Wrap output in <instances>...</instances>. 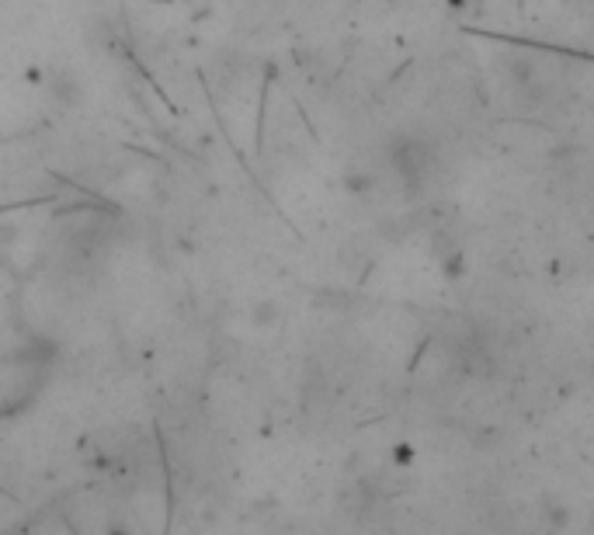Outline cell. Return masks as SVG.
Here are the masks:
<instances>
[{"mask_svg": "<svg viewBox=\"0 0 594 535\" xmlns=\"http://www.w3.org/2000/svg\"><path fill=\"white\" fill-rule=\"evenodd\" d=\"M49 94L60 105H67V108H76L84 102V81L76 76L73 70H56L52 73V81H49Z\"/></svg>", "mask_w": 594, "mask_h": 535, "instance_id": "6da1fadb", "label": "cell"}, {"mask_svg": "<svg viewBox=\"0 0 594 535\" xmlns=\"http://www.w3.org/2000/svg\"><path fill=\"white\" fill-rule=\"evenodd\" d=\"M282 317V306L278 299H258L251 306V313H247V320H251V328H272V323H278Z\"/></svg>", "mask_w": 594, "mask_h": 535, "instance_id": "7a4b0ae2", "label": "cell"}]
</instances>
